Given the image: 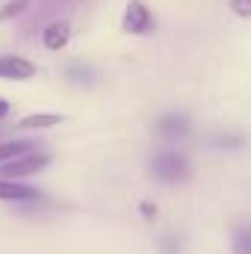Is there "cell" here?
<instances>
[{
    "instance_id": "6da1fadb",
    "label": "cell",
    "mask_w": 251,
    "mask_h": 254,
    "mask_svg": "<svg viewBox=\"0 0 251 254\" xmlns=\"http://www.w3.org/2000/svg\"><path fill=\"white\" fill-rule=\"evenodd\" d=\"M151 175L160 184H181V181L189 178V163H187V157L166 151V154H157L151 160Z\"/></svg>"
},
{
    "instance_id": "7a4b0ae2",
    "label": "cell",
    "mask_w": 251,
    "mask_h": 254,
    "mask_svg": "<svg viewBox=\"0 0 251 254\" xmlns=\"http://www.w3.org/2000/svg\"><path fill=\"white\" fill-rule=\"evenodd\" d=\"M48 163H51L48 154L27 151V154L15 157V160H9V163H0V175H3L6 181H18V178H30V175H36V172H42Z\"/></svg>"
},
{
    "instance_id": "3957f363",
    "label": "cell",
    "mask_w": 251,
    "mask_h": 254,
    "mask_svg": "<svg viewBox=\"0 0 251 254\" xmlns=\"http://www.w3.org/2000/svg\"><path fill=\"white\" fill-rule=\"evenodd\" d=\"M122 27H125V33H133V36H148L157 30V18L151 15V9L142 0H130L125 9V18H122Z\"/></svg>"
},
{
    "instance_id": "277c9868",
    "label": "cell",
    "mask_w": 251,
    "mask_h": 254,
    "mask_svg": "<svg viewBox=\"0 0 251 254\" xmlns=\"http://www.w3.org/2000/svg\"><path fill=\"white\" fill-rule=\"evenodd\" d=\"M0 77L3 80H30V77H36V65L24 57L3 54L0 57Z\"/></svg>"
},
{
    "instance_id": "5b68a950",
    "label": "cell",
    "mask_w": 251,
    "mask_h": 254,
    "mask_svg": "<svg viewBox=\"0 0 251 254\" xmlns=\"http://www.w3.org/2000/svg\"><path fill=\"white\" fill-rule=\"evenodd\" d=\"M68 39H71V24L65 18H57V21L45 24V30H42V45L48 51H63L68 45Z\"/></svg>"
},
{
    "instance_id": "8992f818",
    "label": "cell",
    "mask_w": 251,
    "mask_h": 254,
    "mask_svg": "<svg viewBox=\"0 0 251 254\" xmlns=\"http://www.w3.org/2000/svg\"><path fill=\"white\" fill-rule=\"evenodd\" d=\"M189 119L187 116H181V113H169V116H163L160 122H157V133L163 136V139H184L189 133Z\"/></svg>"
},
{
    "instance_id": "52a82bcc",
    "label": "cell",
    "mask_w": 251,
    "mask_h": 254,
    "mask_svg": "<svg viewBox=\"0 0 251 254\" xmlns=\"http://www.w3.org/2000/svg\"><path fill=\"white\" fill-rule=\"evenodd\" d=\"M36 198H42L39 190H33V187H21L18 181H6V178H0V201H36Z\"/></svg>"
},
{
    "instance_id": "ba28073f",
    "label": "cell",
    "mask_w": 251,
    "mask_h": 254,
    "mask_svg": "<svg viewBox=\"0 0 251 254\" xmlns=\"http://www.w3.org/2000/svg\"><path fill=\"white\" fill-rule=\"evenodd\" d=\"M60 122H63V116H57V113H36V116H27L18 127H24V130H42V127H57Z\"/></svg>"
},
{
    "instance_id": "9c48e42d",
    "label": "cell",
    "mask_w": 251,
    "mask_h": 254,
    "mask_svg": "<svg viewBox=\"0 0 251 254\" xmlns=\"http://www.w3.org/2000/svg\"><path fill=\"white\" fill-rule=\"evenodd\" d=\"M27 151H33V145L24 142V139H18V142H0V163H9V160L21 157Z\"/></svg>"
},
{
    "instance_id": "30bf717a",
    "label": "cell",
    "mask_w": 251,
    "mask_h": 254,
    "mask_svg": "<svg viewBox=\"0 0 251 254\" xmlns=\"http://www.w3.org/2000/svg\"><path fill=\"white\" fill-rule=\"evenodd\" d=\"M30 6H33V0H9V3L0 9V21H12V18L24 15Z\"/></svg>"
},
{
    "instance_id": "8fae6325",
    "label": "cell",
    "mask_w": 251,
    "mask_h": 254,
    "mask_svg": "<svg viewBox=\"0 0 251 254\" xmlns=\"http://www.w3.org/2000/svg\"><path fill=\"white\" fill-rule=\"evenodd\" d=\"M234 252L237 254H251V228L249 225L237 228V234H234Z\"/></svg>"
},
{
    "instance_id": "7c38bea8",
    "label": "cell",
    "mask_w": 251,
    "mask_h": 254,
    "mask_svg": "<svg viewBox=\"0 0 251 254\" xmlns=\"http://www.w3.org/2000/svg\"><path fill=\"white\" fill-rule=\"evenodd\" d=\"M65 74H68V80H74V83H80V86H89V83L95 80L92 68H86V65H71Z\"/></svg>"
},
{
    "instance_id": "4fadbf2b",
    "label": "cell",
    "mask_w": 251,
    "mask_h": 254,
    "mask_svg": "<svg viewBox=\"0 0 251 254\" xmlns=\"http://www.w3.org/2000/svg\"><path fill=\"white\" fill-rule=\"evenodd\" d=\"M231 9H234L240 18H249L251 15V0H231Z\"/></svg>"
},
{
    "instance_id": "5bb4252c",
    "label": "cell",
    "mask_w": 251,
    "mask_h": 254,
    "mask_svg": "<svg viewBox=\"0 0 251 254\" xmlns=\"http://www.w3.org/2000/svg\"><path fill=\"white\" fill-rule=\"evenodd\" d=\"M3 116H9V104H6V101L0 98V119H3Z\"/></svg>"
}]
</instances>
